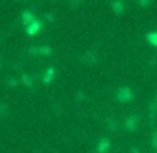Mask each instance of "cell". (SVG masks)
I'll use <instances>...</instances> for the list:
<instances>
[{"instance_id": "4", "label": "cell", "mask_w": 157, "mask_h": 153, "mask_svg": "<svg viewBox=\"0 0 157 153\" xmlns=\"http://www.w3.org/2000/svg\"><path fill=\"white\" fill-rule=\"evenodd\" d=\"M135 121H137V119H135V117L127 119V123H125V125H127V129H133V127H135Z\"/></svg>"}, {"instance_id": "3", "label": "cell", "mask_w": 157, "mask_h": 153, "mask_svg": "<svg viewBox=\"0 0 157 153\" xmlns=\"http://www.w3.org/2000/svg\"><path fill=\"white\" fill-rule=\"evenodd\" d=\"M147 40H149L151 44H155V46H157V32H153V34H147Z\"/></svg>"}, {"instance_id": "2", "label": "cell", "mask_w": 157, "mask_h": 153, "mask_svg": "<svg viewBox=\"0 0 157 153\" xmlns=\"http://www.w3.org/2000/svg\"><path fill=\"white\" fill-rule=\"evenodd\" d=\"M38 30H40V24H38V22H36V24H32V26H30V28H28V34H30V36H32V34H36V32H38Z\"/></svg>"}, {"instance_id": "1", "label": "cell", "mask_w": 157, "mask_h": 153, "mask_svg": "<svg viewBox=\"0 0 157 153\" xmlns=\"http://www.w3.org/2000/svg\"><path fill=\"white\" fill-rule=\"evenodd\" d=\"M117 100L119 101H131L133 100V92H131L129 88H121L117 92Z\"/></svg>"}]
</instances>
